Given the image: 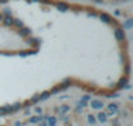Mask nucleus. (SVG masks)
<instances>
[{
    "label": "nucleus",
    "instance_id": "2",
    "mask_svg": "<svg viewBox=\"0 0 133 126\" xmlns=\"http://www.w3.org/2000/svg\"><path fill=\"white\" fill-rule=\"evenodd\" d=\"M101 20H102L103 22H107V24H111V22H112L111 16L107 15V13H101Z\"/></svg>",
    "mask_w": 133,
    "mask_h": 126
},
{
    "label": "nucleus",
    "instance_id": "17",
    "mask_svg": "<svg viewBox=\"0 0 133 126\" xmlns=\"http://www.w3.org/2000/svg\"><path fill=\"white\" fill-rule=\"evenodd\" d=\"M35 112H37V113H42V109H41V108H37Z\"/></svg>",
    "mask_w": 133,
    "mask_h": 126
},
{
    "label": "nucleus",
    "instance_id": "21",
    "mask_svg": "<svg viewBox=\"0 0 133 126\" xmlns=\"http://www.w3.org/2000/svg\"><path fill=\"white\" fill-rule=\"evenodd\" d=\"M33 2H39V0H33Z\"/></svg>",
    "mask_w": 133,
    "mask_h": 126
},
{
    "label": "nucleus",
    "instance_id": "1",
    "mask_svg": "<svg viewBox=\"0 0 133 126\" xmlns=\"http://www.w3.org/2000/svg\"><path fill=\"white\" fill-rule=\"evenodd\" d=\"M115 37H116V39L117 41H123L124 39V37H125V33H124V30L123 29H115Z\"/></svg>",
    "mask_w": 133,
    "mask_h": 126
},
{
    "label": "nucleus",
    "instance_id": "6",
    "mask_svg": "<svg viewBox=\"0 0 133 126\" xmlns=\"http://www.w3.org/2000/svg\"><path fill=\"white\" fill-rule=\"evenodd\" d=\"M3 21H4V24H5V25H8V26H11V25H13V19H12L11 16H7V17H3Z\"/></svg>",
    "mask_w": 133,
    "mask_h": 126
},
{
    "label": "nucleus",
    "instance_id": "13",
    "mask_svg": "<svg viewBox=\"0 0 133 126\" xmlns=\"http://www.w3.org/2000/svg\"><path fill=\"white\" fill-rule=\"evenodd\" d=\"M13 25H16V26H18L20 29H21V28H24V25H22V22H21L20 20H13Z\"/></svg>",
    "mask_w": 133,
    "mask_h": 126
},
{
    "label": "nucleus",
    "instance_id": "5",
    "mask_svg": "<svg viewBox=\"0 0 133 126\" xmlns=\"http://www.w3.org/2000/svg\"><path fill=\"white\" fill-rule=\"evenodd\" d=\"M18 33H20V36H22V37H29V36H30V30H29L28 28H21Z\"/></svg>",
    "mask_w": 133,
    "mask_h": 126
},
{
    "label": "nucleus",
    "instance_id": "8",
    "mask_svg": "<svg viewBox=\"0 0 133 126\" xmlns=\"http://www.w3.org/2000/svg\"><path fill=\"white\" fill-rule=\"evenodd\" d=\"M42 119H43L42 116H35V117H31V118L29 119V122H30V123H35V122H39V121H42Z\"/></svg>",
    "mask_w": 133,
    "mask_h": 126
},
{
    "label": "nucleus",
    "instance_id": "15",
    "mask_svg": "<svg viewBox=\"0 0 133 126\" xmlns=\"http://www.w3.org/2000/svg\"><path fill=\"white\" fill-rule=\"evenodd\" d=\"M88 119H89V122H90V123H93V125H94V123L97 122V119H95V118H94V117H93L91 114H90V116L88 117Z\"/></svg>",
    "mask_w": 133,
    "mask_h": 126
},
{
    "label": "nucleus",
    "instance_id": "7",
    "mask_svg": "<svg viewBox=\"0 0 133 126\" xmlns=\"http://www.w3.org/2000/svg\"><path fill=\"white\" fill-rule=\"evenodd\" d=\"M97 118H98L99 122H106V121H107V114H106V113H98Z\"/></svg>",
    "mask_w": 133,
    "mask_h": 126
},
{
    "label": "nucleus",
    "instance_id": "4",
    "mask_svg": "<svg viewBox=\"0 0 133 126\" xmlns=\"http://www.w3.org/2000/svg\"><path fill=\"white\" fill-rule=\"evenodd\" d=\"M91 106L95 108V109H101V108L103 106V102L99 101V100H93V101H91Z\"/></svg>",
    "mask_w": 133,
    "mask_h": 126
},
{
    "label": "nucleus",
    "instance_id": "11",
    "mask_svg": "<svg viewBox=\"0 0 133 126\" xmlns=\"http://www.w3.org/2000/svg\"><path fill=\"white\" fill-rule=\"evenodd\" d=\"M127 83H128V79H127V78H123V79L119 82V87H120V88H123Z\"/></svg>",
    "mask_w": 133,
    "mask_h": 126
},
{
    "label": "nucleus",
    "instance_id": "3",
    "mask_svg": "<svg viewBox=\"0 0 133 126\" xmlns=\"http://www.w3.org/2000/svg\"><path fill=\"white\" fill-rule=\"evenodd\" d=\"M57 8L61 11V12H66L69 9V5L66 4V3H63V2H60V3H57Z\"/></svg>",
    "mask_w": 133,
    "mask_h": 126
},
{
    "label": "nucleus",
    "instance_id": "18",
    "mask_svg": "<svg viewBox=\"0 0 133 126\" xmlns=\"http://www.w3.org/2000/svg\"><path fill=\"white\" fill-rule=\"evenodd\" d=\"M2 21H3V15L0 13V22H2Z\"/></svg>",
    "mask_w": 133,
    "mask_h": 126
},
{
    "label": "nucleus",
    "instance_id": "16",
    "mask_svg": "<svg viewBox=\"0 0 133 126\" xmlns=\"http://www.w3.org/2000/svg\"><path fill=\"white\" fill-rule=\"evenodd\" d=\"M37 101H39V95H37L31 99V102H37Z\"/></svg>",
    "mask_w": 133,
    "mask_h": 126
},
{
    "label": "nucleus",
    "instance_id": "14",
    "mask_svg": "<svg viewBox=\"0 0 133 126\" xmlns=\"http://www.w3.org/2000/svg\"><path fill=\"white\" fill-rule=\"evenodd\" d=\"M69 110V106L68 105H64L61 109H60V114H63V113H65V112H68Z\"/></svg>",
    "mask_w": 133,
    "mask_h": 126
},
{
    "label": "nucleus",
    "instance_id": "20",
    "mask_svg": "<svg viewBox=\"0 0 133 126\" xmlns=\"http://www.w3.org/2000/svg\"><path fill=\"white\" fill-rule=\"evenodd\" d=\"M95 2H97V3H102V2H103V0H95Z\"/></svg>",
    "mask_w": 133,
    "mask_h": 126
},
{
    "label": "nucleus",
    "instance_id": "9",
    "mask_svg": "<svg viewBox=\"0 0 133 126\" xmlns=\"http://www.w3.org/2000/svg\"><path fill=\"white\" fill-rule=\"evenodd\" d=\"M108 110L114 114L115 112H117V105H116V104H110V105H108Z\"/></svg>",
    "mask_w": 133,
    "mask_h": 126
},
{
    "label": "nucleus",
    "instance_id": "12",
    "mask_svg": "<svg viewBox=\"0 0 133 126\" xmlns=\"http://www.w3.org/2000/svg\"><path fill=\"white\" fill-rule=\"evenodd\" d=\"M56 123V118L55 117H50L48 118V126H55Z\"/></svg>",
    "mask_w": 133,
    "mask_h": 126
},
{
    "label": "nucleus",
    "instance_id": "10",
    "mask_svg": "<svg viewBox=\"0 0 133 126\" xmlns=\"http://www.w3.org/2000/svg\"><path fill=\"white\" fill-rule=\"evenodd\" d=\"M50 96H51L50 92H43L42 95H39V100H44V99H47V97H50Z\"/></svg>",
    "mask_w": 133,
    "mask_h": 126
},
{
    "label": "nucleus",
    "instance_id": "19",
    "mask_svg": "<svg viewBox=\"0 0 133 126\" xmlns=\"http://www.w3.org/2000/svg\"><path fill=\"white\" fill-rule=\"evenodd\" d=\"M5 2H8V0H0V3H5Z\"/></svg>",
    "mask_w": 133,
    "mask_h": 126
}]
</instances>
